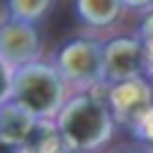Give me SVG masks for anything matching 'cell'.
Returning a JSON list of instances; mask_svg holds the SVG:
<instances>
[{"mask_svg":"<svg viewBox=\"0 0 153 153\" xmlns=\"http://www.w3.org/2000/svg\"><path fill=\"white\" fill-rule=\"evenodd\" d=\"M122 0H76V16L89 27H107L118 20Z\"/></svg>","mask_w":153,"mask_h":153,"instance_id":"cell-8","label":"cell"},{"mask_svg":"<svg viewBox=\"0 0 153 153\" xmlns=\"http://www.w3.org/2000/svg\"><path fill=\"white\" fill-rule=\"evenodd\" d=\"M56 124L69 151L89 153L111 140L115 120L104 100L82 93L65 102V107L58 111Z\"/></svg>","mask_w":153,"mask_h":153,"instance_id":"cell-1","label":"cell"},{"mask_svg":"<svg viewBox=\"0 0 153 153\" xmlns=\"http://www.w3.org/2000/svg\"><path fill=\"white\" fill-rule=\"evenodd\" d=\"M40 45V33L33 22H25L11 16L0 22V60L7 67L20 69L36 62Z\"/></svg>","mask_w":153,"mask_h":153,"instance_id":"cell-5","label":"cell"},{"mask_svg":"<svg viewBox=\"0 0 153 153\" xmlns=\"http://www.w3.org/2000/svg\"><path fill=\"white\" fill-rule=\"evenodd\" d=\"M56 69L73 84L102 82V45L89 38H76L60 47L56 56Z\"/></svg>","mask_w":153,"mask_h":153,"instance_id":"cell-3","label":"cell"},{"mask_svg":"<svg viewBox=\"0 0 153 153\" xmlns=\"http://www.w3.org/2000/svg\"><path fill=\"white\" fill-rule=\"evenodd\" d=\"M51 2L53 0H7V9L11 13V18L36 25V20H40L49 11Z\"/></svg>","mask_w":153,"mask_h":153,"instance_id":"cell-10","label":"cell"},{"mask_svg":"<svg viewBox=\"0 0 153 153\" xmlns=\"http://www.w3.org/2000/svg\"><path fill=\"white\" fill-rule=\"evenodd\" d=\"M0 153H22V149H20V146H16V144H11V142H7V140H2V138H0Z\"/></svg>","mask_w":153,"mask_h":153,"instance_id":"cell-15","label":"cell"},{"mask_svg":"<svg viewBox=\"0 0 153 153\" xmlns=\"http://www.w3.org/2000/svg\"><path fill=\"white\" fill-rule=\"evenodd\" d=\"M65 78L60 71L45 62H31L11 76V100L31 111L36 118H47L58 113L65 104Z\"/></svg>","mask_w":153,"mask_h":153,"instance_id":"cell-2","label":"cell"},{"mask_svg":"<svg viewBox=\"0 0 153 153\" xmlns=\"http://www.w3.org/2000/svg\"><path fill=\"white\" fill-rule=\"evenodd\" d=\"M38 120L40 118H36L18 102L7 100L4 104H0V138L22 149L27 144L29 135L33 133Z\"/></svg>","mask_w":153,"mask_h":153,"instance_id":"cell-7","label":"cell"},{"mask_svg":"<svg viewBox=\"0 0 153 153\" xmlns=\"http://www.w3.org/2000/svg\"><path fill=\"white\" fill-rule=\"evenodd\" d=\"M22 151L25 153H69V146H67L56 122L38 120V124H36L33 133L29 135L27 144L22 146Z\"/></svg>","mask_w":153,"mask_h":153,"instance_id":"cell-9","label":"cell"},{"mask_svg":"<svg viewBox=\"0 0 153 153\" xmlns=\"http://www.w3.org/2000/svg\"><path fill=\"white\" fill-rule=\"evenodd\" d=\"M69 153H80V151H69Z\"/></svg>","mask_w":153,"mask_h":153,"instance_id":"cell-17","label":"cell"},{"mask_svg":"<svg viewBox=\"0 0 153 153\" xmlns=\"http://www.w3.org/2000/svg\"><path fill=\"white\" fill-rule=\"evenodd\" d=\"M122 4L129 9H144L149 4H153V0H122Z\"/></svg>","mask_w":153,"mask_h":153,"instance_id":"cell-14","label":"cell"},{"mask_svg":"<svg viewBox=\"0 0 153 153\" xmlns=\"http://www.w3.org/2000/svg\"><path fill=\"white\" fill-rule=\"evenodd\" d=\"M124 153H151V151H146V149H129V151H124Z\"/></svg>","mask_w":153,"mask_h":153,"instance_id":"cell-16","label":"cell"},{"mask_svg":"<svg viewBox=\"0 0 153 153\" xmlns=\"http://www.w3.org/2000/svg\"><path fill=\"white\" fill-rule=\"evenodd\" d=\"M107 104L113 113V120L118 124H129L133 129L135 124L151 111L153 107V91L144 78L115 84L109 91Z\"/></svg>","mask_w":153,"mask_h":153,"instance_id":"cell-6","label":"cell"},{"mask_svg":"<svg viewBox=\"0 0 153 153\" xmlns=\"http://www.w3.org/2000/svg\"><path fill=\"white\" fill-rule=\"evenodd\" d=\"M140 40L144 47V73L153 76V13H149L140 25Z\"/></svg>","mask_w":153,"mask_h":153,"instance_id":"cell-11","label":"cell"},{"mask_svg":"<svg viewBox=\"0 0 153 153\" xmlns=\"http://www.w3.org/2000/svg\"><path fill=\"white\" fill-rule=\"evenodd\" d=\"M133 133L138 135L146 146H151V149H153V107H151V111L133 126Z\"/></svg>","mask_w":153,"mask_h":153,"instance_id":"cell-12","label":"cell"},{"mask_svg":"<svg viewBox=\"0 0 153 153\" xmlns=\"http://www.w3.org/2000/svg\"><path fill=\"white\" fill-rule=\"evenodd\" d=\"M144 73V47L140 36H118L102 45V82L122 84Z\"/></svg>","mask_w":153,"mask_h":153,"instance_id":"cell-4","label":"cell"},{"mask_svg":"<svg viewBox=\"0 0 153 153\" xmlns=\"http://www.w3.org/2000/svg\"><path fill=\"white\" fill-rule=\"evenodd\" d=\"M11 76L13 71H9V67L0 60V104L11 100Z\"/></svg>","mask_w":153,"mask_h":153,"instance_id":"cell-13","label":"cell"}]
</instances>
